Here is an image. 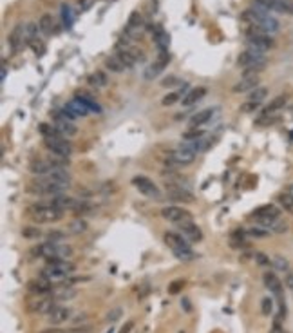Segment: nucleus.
<instances>
[{"label":"nucleus","instance_id":"nucleus-20","mask_svg":"<svg viewBox=\"0 0 293 333\" xmlns=\"http://www.w3.org/2000/svg\"><path fill=\"white\" fill-rule=\"evenodd\" d=\"M259 87V76L257 74H244L239 82L234 85V92H250Z\"/></svg>","mask_w":293,"mask_h":333},{"label":"nucleus","instance_id":"nucleus-43","mask_svg":"<svg viewBox=\"0 0 293 333\" xmlns=\"http://www.w3.org/2000/svg\"><path fill=\"white\" fill-rule=\"evenodd\" d=\"M203 136H204L203 130H198V129H194V130H188V132H185V134H183V138H185V140L190 143V141L203 140Z\"/></svg>","mask_w":293,"mask_h":333},{"label":"nucleus","instance_id":"nucleus-57","mask_svg":"<svg viewBox=\"0 0 293 333\" xmlns=\"http://www.w3.org/2000/svg\"><path fill=\"white\" fill-rule=\"evenodd\" d=\"M6 78H7V64L6 60H2V74H0V80L6 82Z\"/></svg>","mask_w":293,"mask_h":333},{"label":"nucleus","instance_id":"nucleus-15","mask_svg":"<svg viewBox=\"0 0 293 333\" xmlns=\"http://www.w3.org/2000/svg\"><path fill=\"white\" fill-rule=\"evenodd\" d=\"M168 62H170V55H168V51L160 53V58H158L154 64H150L145 69V74H143V76H145V80H154V78L158 76L161 71H163L166 65H168Z\"/></svg>","mask_w":293,"mask_h":333},{"label":"nucleus","instance_id":"nucleus-60","mask_svg":"<svg viewBox=\"0 0 293 333\" xmlns=\"http://www.w3.org/2000/svg\"><path fill=\"white\" fill-rule=\"evenodd\" d=\"M40 333H64V330H60V328H47V330H44V332Z\"/></svg>","mask_w":293,"mask_h":333},{"label":"nucleus","instance_id":"nucleus-16","mask_svg":"<svg viewBox=\"0 0 293 333\" xmlns=\"http://www.w3.org/2000/svg\"><path fill=\"white\" fill-rule=\"evenodd\" d=\"M24 29L26 26H15V29L9 33V37H7V42H9V47L13 49V53H18L24 45H26V35H24Z\"/></svg>","mask_w":293,"mask_h":333},{"label":"nucleus","instance_id":"nucleus-58","mask_svg":"<svg viewBox=\"0 0 293 333\" xmlns=\"http://www.w3.org/2000/svg\"><path fill=\"white\" fill-rule=\"evenodd\" d=\"M132 328H134V322H132V320H128L127 324H125V326L120 330V333H130V332H132Z\"/></svg>","mask_w":293,"mask_h":333},{"label":"nucleus","instance_id":"nucleus-26","mask_svg":"<svg viewBox=\"0 0 293 333\" xmlns=\"http://www.w3.org/2000/svg\"><path fill=\"white\" fill-rule=\"evenodd\" d=\"M74 98H76V100H80V102H82L83 105L87 107V111H89V112H94V114H100V112H102L100 103H96L94 100H92V98L87 94V92H76V96H74Z\"/></svg>","mask_w":293,"mask_h":333},{"label":"nucleus","instance_id":"nucleus-4","mask_svg":"<svg viewBox=\"0 0 293 333\" xmlns=\"http://www.w3.org/2000/svg\"><path fill=\"white\" fill-rule=\"evenodd\" d=\"M165 243L172 248L174 256L181 259V261H192L196 259V252L190 248V241L178 234V232H166L165 234Z\"/></svg>","mask_w":293,"mask_h":333},{"label":"nucleus","instance_id":"nucleus-21","mask_svg":"<svg viewBox=\"0 0 293 333\" xmlns=\"http://www.w3.org/2000/svg\"><path fill=\"white\" fill-rule=\"evenodd\" d=\"M71 315H73V310L71 308H65V306H60V304H56L55 306V310H53L51 314L47 315V319H49V322L51 324H64V322H67V320L71 319Z\"/></svg>","mask_w":293,"mask_h":333},{"label":"nucleus","instance_id":"nucleus-35","mask_svg":"<svg viewBox=\"0 0 293 333\" xmlns=\"http://www.w3.org/2000/svg\"><path fill=\"white\" fill-rule=\"evenodd\" d=\"M246 232V236L248 237H255V239H262V237H268L270 236V230L268 228H262V226H252V228H248V230H244Z\"/></svg>","mask_w":293,"mask_h":333},{"label":"nucleus","instance_id":"nucleus-7","mask_svg":"<svg viewBox=\"0 0 293 333\" xmlns=\"http://www.w3.org/2000/svg\"><path fill=\"white\" fill-rule=\"evenodd\" d=\"M274 45H275L274 38L268 33H262L259 29H254V27H250L248 31H246V47L252 49V51H257L261 53V55H264Z\"/></svg>","mask_w":293,"mask_h":333},{"label":"nucleus","instance_id":"nucleus-23","mask_svg":"<svg viewBox=\"0 0 293 333\" xmlns=\"http://www.w3.org/2000/svg\"><path fill=\"white\" fill-rule=\"evenodd\" d=\"M55 129H56V132L62 138H71V136H74L78 132V129L74 127V123H71V120H55Z\"/></svg>","mask_w":293,"mask_h":333},{"label":"nucleus","instance_id":"nucleus-53","mask_svg":"<svg viewBox=\"0 0 293 333\" xmlns=\"http://www.w3.org/2000/svg\"><path fill=\"white\" fill-rule=\"evenodd\" d=\"M96 0H78V7L82 9V11H87V9H91V7L94 6Z\"/></svg>","mask_w":293,"mask_h":333},{"label":"nucleus","instance_id":"nucleus-62","mask_svg":"<svg viewBox=\"0 0 293 333\" xmlns=\"http://www.w3.org/2000/svg\"><path fill=\"white\" fill-rule=\"evenodd\" d=\"M290 136H292V140H293V130H292V134H290Z\"/></svg>","mask_w":293,"mask_h":333},{"label":"nucleus","instance_id":"nucleus-27","mask_svg":"<svg viewBox=\"0 0 293 333\" xmlns=\"http://www.w3.org/2000/svg\"><path fill=\"white\" fill-rule=\"evenodd\" d=\"M204 94H206V89H204V87H198V89L188 91V92H186V96L183 98L181 102H183L185 107H190V105H194V103H198Z\"/></svg>","mask_w":293,"mask_h":333},{"label":"nucleus","instance_id":"nucleus-22","mask_svg":"<svg viewBox=\"0 0 293 333\" xmlns=\"http://www.w3.org/2000/svg\"><path fill=\"white\" fill-rule=\"evenodd\" d=\"M76 290L71 288V286H56V288H53V292L49 294V297H51L53 301L56 302H64V301H71V299H74L76 297Z\"/></svg>","mask_w":293,"mask_h":333},{"label":"nucleus","instance_id":"nucleus-61","mask_svg":"<svg viewBox=\"0 0 293 333\" xmlns=\"http://www.w3.org/2000/svg\"><path fill=\"white\" fill-rule=\"evenodd\" d=\"M286 192H288V194H292V196H293V185H290V186H288V190H286Z\"/></svg>","mask_w":293,"mask_h":333},{"label":"nucleus","instance_id":"nucleus-49","mask_svg":"<svg viewBox=\"0 0 293 333\" xmlns=\"http://www.w3.org/2000/svg\"><path fill=\"white\" fill-rule=\"evenodd\" d=\"M29 47H31V49H33L35 53H37V55H42V53H44V49H45V45L42 44V42H40L38 38L33 40L31 44H29Z\"/></svg>","mask_w":293,"mask_h":333},{"label":"nucleus","instance_id":"nucleus-55","mask_svg":"<svg viewBox=\"0 0 293 333\" xmlns=\"http://www.w3.org/2000/svg\"><path fill=\"white\" fill-rule=\"evenodd\" d=\"M270 333H284V330H282V326H280V320H279V319H277V320L274 322V326H272Z\"/></svg>","mask_w":293,"mask_h":333},{"label":"nucleus","instance_id":"nucleus-44","mask_svg":"<svg viewBox=\"0 0 293 333\" xmlns=\"http://www.w3.org/2000/svg\"><path fill=\"white\" fill-rule=\"evenodd\" d=\"M45 239H47V241H51V243H60V241H64L65 239V234L64 232H60V230H53L45 236Z\"/></svg>","mask_w":293,"mask_h":333},{"label":"nucleus","instance_id":"nucleus-41","mask_svg":"<svg viewBox=\"0 0 293 333\" xmlns=\"http://www.w3.org/2000/svg\"><path fill=\"white\" fill-rule=\"evenodd\" d=\"M143 26V18H141V15L138 11H134L130 13L128 17V29H138V27Z\"/></svg>","mask_w":293,"mask_h":333},{"label":"nucleus","instance_id":"nucleus-28","mask_svg":"<svg viewBox=\"0 0 293 333\" xmlns=\"http://www.w3.org/2000/svg\"><path fill=\"white\" fill-rule=\"evenodd\" d=\"M154 42H156V45H158V49H160V53H166L168 51V35H166L161 27H158L156 29V33H154Z\"/></svg>","mask_w":293,"mask_h":333},{"label":"nucleus","instance_id":"nucleus-39","mask_svg":"<svg viewBox=\"0 0 293 333\" xmlns=\"http://www.w3.org/2000/svg\"><path fill=\"white\" fill-rule=\"evenodd\" d=\"M279 203H280V206H282L284 210L292 212V214H293V196H292V194H288V192L280 194V196H279Z\"/></svg>","mask_w":293,"mask_h":333},{"label":"nucleus","instance_id":"nucleus-51","mask_svg":"<svg viewBox=\"0 0 293 333\" xmlns=\"http://www.w3.org/2000/svg\"><path fill=\"white\" fill-rule=\"evenodd\" d=\"M255 109H259V103H255V102H246L241 105L242 112H252V111H255Z\"/></svg>","mask_w":293,"mask_h":333},{"label":"nucleus","instance_id":"nucleus-13","mask_svg":"<svg viewBox=\"0 0 293 333\" xmlns=\"http://www.w3.org/2000/svg\"><path fill=\"white\" fill-rule=\"evenodd\" d=\"M161 216H163L166 221H170V223H174V224L192 219L190 212L185 210V208H181V206H165V208L161 210Z\"/></svg>","mask_w":293,"mask_h":333},{"label":"nucleus","instance_id":"nucleus-36","mask_svg":"<svg viewBox=\"0 0 293 333\" xmlns=\"http://www.w3.org/2000/svg\"><path fill=\"white\" fill-rule=\"evenodd\" d=\"M74 214L76 216H87V214H92L94 212V206L91 205V203H87V201H78V205L74 206Z\"/></svg>","mask_w":293,"mask_h":333},{"label":"nucleus","instance_id":"nucleus-37","mask_svg":"<svg viewBox=\"0 0 293 333\" xmlns=\"http://www.w3.org/2000/svg\"><path fill=\"white\" fill-rule=\"evenodd\" d=\"M272 266H274L275 270H279V272H288V270H290L288 259L282 256H274V259H272Z\"/></svg>","mask_w":293,"mask_h":333},{"label":"nucleus","instance_id":"nucleus-30","mask_svg":"<svg viewBox=\"0 0 293 333\" xmlns=\"http://www.w3.org/2000/svg\"><path fill=\"white\" fill-rule=\"evenodd\" d=\"M38 27L44 35H51L55 31V20L51 15H42V18L38 20Z\"/></svg>","mask_w":293,"mask_h":333},{"label":"nucleus","instance_id":"nucleus-24","mask_svg":"<svg viewBox=\"0 0 293 333\" xmlns=\"http://www.w3.org/2000/svg\"><path fill=\"white\" fill-rule=\"evenodd\" d=\"M214 114H216V109H203V111H199V112H196V114L192 116L190 123L198 129V127H201V125H204V123L210 122L212 118H214Z\"/></svg>","mask_w":293,"mask_h":333},{"label":"nucleus","instance_id":"nucleus-12","mask_svg":"<svg viewBox=\"0 0 293 333\" xmlns=\"http://www.w3.org/2000/svg\"><path fill=\"white\" fill-rule=\"evenodd\" d=\"M176 226H178L179 234L185 237V239H188L190 243H199V241H203V232H201V228H199L192 219L183 221V223H178Z\"/></svg>","mask_w":293,"mask_h":333},{"label":"nucleus","instance_id":"nucleus-3","mask_svg":"<svg viewBox=\"0 0 293 333\" xmlns=\"http://www.w3.org/2000/svg\"><path fill=\"white\" fill-rule=\"evenodd\" d=\"M29 218L35 221V223H56L60 219L64 218V210H60L56 206H53L47 199L45 201H40L37 205L29 206Z\"/></svg>","mask_w":293,"mask_h":333},{"label":"nucleus","instance_id":"nucleus-50","mask_svg":"<svg viewBox=\"0 0 293 333\" xmlns=\"http://www.w3.org/2000/svg\"><path fill=\"white\" fill-rule=\"evenodd\" d=\"M121 312H123L121 308H116V310H112V312H109L107 320H109V322H114V320H118L121 317Z\"/></svg>","mask_w":293,"mask_h":333},{"label":"nucleus","instance_id":"nucleus-14","mask_svg":"<svg viewBox=\"0 0 293 333\" xmlns=\"http://www.w3.org/2000/svg\"><path fill=\"white\" fill-rule=\"evenodd\" d=\"M196 154L198 152L190 145H183L181 148L170 154V163H174V165H188V163L196 160Z\"/></svg>","mask_w":293,"mask_h":333},{"label":"nucleus","instance_id":"nucleus-38","mask_svg":"<svg viewBox=\"0 0 293 333\" xmlns=\"http://www.w3.org/2000/svg\"><path fill=\"white\" fill-rule=\"evenodd\" d=\"M62 22H64L65 29H71L73 26V11L67 4H62Z\"/></svg>","mask_w":293,"mask_h":333},{"label":"nucleus","instance_id":"nucleus-47","mask_svg":"<svg viewBox=\"0 0 293 333\" xmlns=\"http://www.w3.org/2000/svg\"><path fill=\"white\" fill-rule=\"evenodd\" d=\"M183 286H185V281H181V279H179V281H174L172 284L168 286V294H172V295L179 294V290L183 288Z\"/></svg>","mask_w":293,"mask_h":333},{"label":"nucleus","instance_id":"nucleus-8","mask_svg":"<svg viewBox=\"0 0 293 333\" xmlns=\"http://www.w3.org/2000/svg\"><path fill=\"white\" fill-rule=\"evenodd\" d=\"M44 145L53 156H60V158H69L71 152H73L71 143L62 136H45Z\"/></svg>","mask_w":293,"mask_h":333},{"label":"nucleus","instance_id":"nucleus-17","mask_svg":"<svg viewBox=\"0 0 293 333\" xmlns=\"http://www.w3.org/2000/svg\"><path fill=\"white\" fill-rule=\"evenodd\" d=\"M262 279H264V286H266V288L270 290L277 299H279V302H284V295H282V282L279 281V277L275 276L274 272H266Z\"/></svg>","mask_w":293,"mask_h":333},{"label":"nucleus","instance_id":"nucleus-29","mask_svg":"<svg viewBox=\"0 0 293 333\" xmlns=\"http://www.w3.org/2000/svg\"><path fill=\"white\" fill-rule=\"evenodd\" d=\"M185 96H186V85H183L179 91H174L170 94H166V96L161 100V103H163V105H172V103H176L178 100H183Z\"/></svg>","mask_w":293,"mask_h":333},{"label":"nucleus","instance_id":"nucleus-40","mask_svg":"<svg viewBox=\"0 0 293 333\" xmlns=\"http://www.w3.org/2000/svg\"><path fill=\"white\" fill-rule=\"evenodd\" d=\"M69 232L71 234H82V232L87 230V223L83 221V219H76V221H73V223H69Z\"/></svg>","mask_w":293,"mask_h":333},{"label":"nucleus","instance_id":"nucleus-42","mask_svg":"<svg viewBox=\"0 0 293 333\" xmlns=\"http://www.w3.org/2000/svg\"><path fill=\"white\" fill-rule=\"evenodd\" d=\"M261 312H262V315L274 314V299H272V297H264L261 301Z\"/></svg>","mask_w":293,"mask_h":333},{"label":"nucleus","instance_id":"nucleus-48","mask_svg":"<svg viewBox=\"0 0 293 333\" xmlns=\"http://www.w3.org/2000/svg\"><path fill=\"white\" fill-rule=\"evenodd\" d=\"M64 333H91V326H71Z\"/></svg>","mask_w":293,"mask_h":333},{"label":"nucleus","instance_id":"nucleus-11","mask_svg":"<svg viewBox=\"0 0 293 333\" xmlns=\"http://www.w3.org/2000/svg\"><path fill=\"white\" fill-rule=\"evenodd\" d=\"M55 306H56V302L53 301L49 295H35L33 299H29V302H27V310L31 312V314H51L53 310H55Z\"/></svg>","mask_w":293,"mask_h":333},{"label":"nucleus","instance_id":"nucleus-32","mask_svg":"<svg viewBox=\"0 0 293 333\" xmlns=\"http://www.w3.org/2000/svg\"><path fill=\"white\" fill-rule=\"evenodd\" d=\"M105 65H107V69L109 71H112V73H123V71L127 69L125 67V64L121 62L120 58L118 56H110L107 58V62H105Z\"/></svg>","mask_w":293,"mask_h":333},{"label":"nucleus","instance_id":"nucleus-59","mask_svg":"<svg viewBox=\"0 0 293 333\" xmlns=\"http://www.w3.org/2000/svg\"><path fill=\"white\" fill-rule=\"evenodd\" d=\"M181 306L185 308V312H186V314H188V312H192L190 301H188V299H185V297H183V299H181Z\"/></svg>","mask_w":293,"mask_h":333},{"label":"nucleus","instance_id":"nucleus-2","mask_svg":"<svg viewBox=\"0 0 293 333\" xmlns=\"http://www.w3.org/2000/svg\"><path fill=\"white\" fill-rule=\"evenodd\" d=\"M74 272V264L67 263V259H47V266L42 268L40 277H44L51 282H60L65 281L67 276H71Z\"/></svg>","mask_w":293,"mask_h":333},{"label":"nucleus","instance_id":"nucleus-5","mask_svg":"<svg viewBox=\"0 0 293 333\" xmlns=\"http://www.w3.org/2000/svg\"><path fill=\"white\" fill-rule=\"evenodd\" d=\"M31 254L33 257H44V259H67V257L73 256V248L67 244L45 241V243L35 246L31 250Z\"/></svg>","mask_w":293,"mask_h":333},{"label":"nucleus","instance_id":"nucleus-1","mask_svg":"<svg viewBox=\"0 0 293 333\" xmlns=\"http://www.w3.org/2000/svg\"><path fill=\"white\" fill-rule=\"evenodd\" d=\"M241 20L242 22H246L250 27L259 29V31H262V33H268V35H274V33H277L280 29L279 20L257 6L250 7L246 11H242Z\"/></svg>","mask_w":293,"mask_h":333},{"label":"nucleus","instance_id":"nucleus-31","mask_svg":"<svg viewBox=\"0 0 293 333\" xmlns=\"http://www.w3.org/2000/svg\"><path fill=\"white\" fill-rule=\"evenodd\" d=\"M38 31L40 27L38 24H35V22H29V24H26V29H24V35H26V44L29 45L33 42V40L38 38Z\"/></svg>","mask_w":293,"mask_h":333},{"label":"nucleus","instance_id":"nucleus-6","mask_svg":"<svg viewBox=\"0 0 293 333\" xmlns=\"http://www.w3.org/2000/svg\"><path fill=\"white\" fill-rule=\"evenodd\" d=\"M266 56L257 51H252V49L242 51L237 58V65L244 69V74H257V71H262L266 67Z\"/></svg>","mask_w":293,"mask_h":333},{"label":"nucleus","instance_id":"nucleus-33","mask_svg":"<svg viewBox=\"0 0 293 333\" xmlns=\"http://www.w3.org/2000/svg\"><path fill=\"white\" fill-rule=\"evenodd\" d=\"M89 83L91 85H94V87H105L107 85V76H105V73L102 71H96L89 76Z\"/></svg>","mask_w":293,"mask_h":333},{"label":"nucleus","instance_id":"nucleus-56","mask_svg":"<svg viewBox=\"0 0 293 333\" xmlns=\"http://www.w3.org/2000/svg\"><path fill=\"white\" fill-rule=\"evenodd\" d=\"M178 83H179V80L176 76H168L163 80V85H165V87H168V85H178Z\"/></svg>","mask_w":293,"mask_h":333},{"label":"nucleus","instance_id":"nucleus-52","mask_svg":"<svg viewBox=\"0 0 293 333\" xmlns=\"http://www.w3.org/2000/svg\"><path fill=\"white\" fill-rule=\"evenodd\" d=\"M22 234H24V237H29V239H38L40 237V230H37V228H26Z\"/></svg>","mask_w":293,"mask_h":333},{"label":"nucleus","instance_id":"nucleus-18","mask_svg":"<svg viewBox=\"0 0 293 333\" xmlns=\"http://www.w3.org/2000/svg\"><path fill=\"white\" fill-rule=\"evenodd\" d=\"M166 196L174 199V201H181V203H192L194 201V196H192L190 190L178 185H166Z\"/></svg>","mask_w":293,"mask_h":333},{"label":"nucleus","instance_id":"nucleus-25","mask_svg":"<svg viewBox=\"0 0 293 333\" xmlns=\"http://www.w3.org/2000/svg\"><path fill=\"white\" fill-rule=\"evenodd\" d=\"M286 102H288L286 94H280V96L274 98V100H272V102H270L266 107H264V112H262V116H270V114H274V112H277V111L284 109Z\"/></svg>","mask_w":293,"mask_h":333},{"label":"nucleus","instance_id":"nucleus-19","mask_svg":"<svg viewBox=\"0 0 293 333\" xmlns=\"http://www.w3.org/2000/svg\"><path fill=\"white\" fill-rule=\"evenodd\" d=\"M27 290L33 295H49L53 292V282L40 277V279H33L27 282Z\"/></svg>","mask_w":293,"mask_h":333},{"label":"nucleus","instance_id":"nucleus-54","mask_svg":"<svg viewBox=\"0 0 293 333\" xmlns=\"http://www.w3.org/2000/svg\"><path fill=\"white\" fill-rule=\"evenodd\" d=\"M284 284H286L288 288L293 292V274H292V272H286V277H284Z\"/></svg>","mask_w":293,"mask_h":333},{"label":"nucleus","instance_id":"nucleus-9","mask_svg":"<svg viewBox=\"0 0 293 333\" xmlns=\"http://www.w3.org/2000/svg\"><path fill=\"white\" fill-rule=\"evenodd\" d=\"M257 221H259V226H262V228H272V224L279 219V216H280V210L277 208L275 205H262V206H259L257 210L252 214ZM272 232V230H270Z\"/></svg>","mask_w":293,"mask_h":333},{"label":"nucleus","instance_id":"nucleus-46","mask_svg":"<svg viewBox=\"0 0 293 333\" xmlns=\"http://www.w3.org/2000/svg\"><path fill=\"white\" fill-rule=\"evenodd\" d=\"M255 263L261 264V266H270V264H272V261H270V257H266L264 254L257 252V254H255Z\"/></svg>","mask_w":293,"mask_h":333},{"label":"nucleus","instance_id":"nucleus-34","mask_svg":"<svg viewBox=\"0 0 293 333\" xmlns=\"http://www.w3.org/2000/svg\"><path fill=\"white\" fill-rule=\"evenodd\" d=\"M268 96V89L266 87H257V89L250 91L248 94V102H255V103H261L264 98Z\"/></svg>","mask_w":293,"mask_h":333},{"label":"nucleus","instance_id":"nucleus-10","mask_svg":"<svg viewBox=\"0 0 293 333\" xmlns=\"http://www.w3.org/2000/svg\"><path fill=\"white\" fill-rule=\"evenodd\" d=\"M132 185L138 188V192L141 196H145L148 199H160L161 198V190L160 186L156 185L150 178H146V176H134L132 178Z\"/></svg>","mask_w":293,"mask_h":333},{"label":"nucleus","instance_id":"nucleus-45","mask_svg":"<svg viewBox=\"0 0 293 333\" xmlns=\"http://www.w3.org/2000/svg\"><path fill=\"white\" fill-rule=\"evenodd\" d=\"M272 232H275V234H282V232H286L288 230V224L284 223V221H275L274 224H272V228H270Z\"/></svg>","mask_w":293,"mask_h":333}]
</instances>
